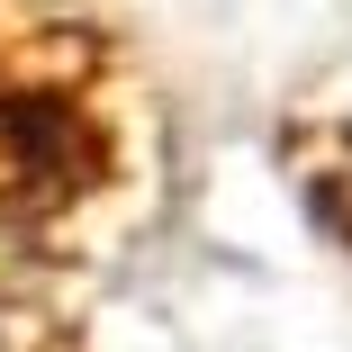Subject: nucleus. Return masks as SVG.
I'll list each match as a JSON object with an SVG mask.
<instances>
[{
  "label": "nucleus",
  "instance_id": "2",
  "mask_svg": "<svg viewBox=\"0 0 352 352\" xmlns=\"http://www.w3.org/2000/svg\"><path fill=\"white\" fill-rule=\"evenodd\" d=\"M316 181H325V208H334V226L352 235V109L334 118V154H325V172H316Z\"/></svg>",
  "mask_w": 352,
  "mask_h": 352
},
{
  "label": "nucleus",
  "instance_id": "1",
  "mask_svg": "<svg viewBox=\"0 0 352 352\" xmlns=\"http://www.w3.org/2000/svg\"><path fill=\"white\" fill-rule=\"evenodd\" d=\"M82 63H91L82 28H63L28 63L0 54V235H45L63 208L100 181V135L63 100V82H73Z\"/></svg>",
  "mask_w": 352,
  "mask_h": 352
}]
</instances>
